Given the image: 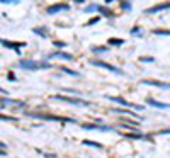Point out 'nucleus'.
<instances>
[{"label": "nucleus", "instance_id": "23", "mask_svg": "<svg viewBox=\"0 0 170 158\" xmlns=\"http://www.w3.org/2000/svg\"><path fill=\"white\" fill-rule=\"evenodd\" d=\"M99 21H101V17H99V16H95V17H92L90 21L87 22V26H94V24H97V22H99Z\"/></svg>", "mask_w": 170, "mask_h": 158}, {"label": "nucleus", "instance_id": "1", "mask_svg": "<svg viewBox=\"0 0 170 158\" xmlns=\"http://www.w3.org/2000/svg\"><path fill=\"white\" fill-rule=\"evenodd\" d=\"M19 68L24 70H41V68H53L48 61H34V60H21Z\"/></svg>", "mask_w": 170, "mask_h": 158}, {"label": "nucleus", "instance_id": "16", "mask_svg": "<svg viewBox=\"0 0 170 158\" xmlns=\"http://www.w3.org/2000/svg\"><path fill=\"white\" fill-rule=\"evenodd\" d=\"M82 145H85V146H94V148H99V150H102V145H101V143L89 141V139H84V141H82Z\"/></svg>", "mask_w": 170, "mask_h": 158}, {"label": "nucleus", "instance_id": "15", "mask_svg": "<svg viewBox=\"0 0 170 158\" xmlns=\"http://www.w3.org/2000/svg\"><path fill=\"white\" fill-rule=\"evenodd\" d=\"M97 10L101 12V14H104L106 17H112V10H109L107 7H102V5H97Z\"/></svg>", "mask_w": 170, "mask_h": 158}, {"label": "nucleus", "instance_id": "5", "mask_svg": "<svg viewBox=\"0 0 170 158\" xmlns=\"http://www.w3.org/2000/svg\"><path fill=\"white\" fill-rule=\"evenodd\" d=\"M94 66H99V68H104V70H107V72H112V73H117V75H122V72L119 68H116L114 65H111V63H106V61H102V60H92L90 61Z\"/></svg>", "mask_w": 170, "mask_h": 158}, {"label": "nucleus", "instance_id": "7", "mask_svg": "<svg viewBox=\"0 0 170 158\" xmlns=\"http://www.w3.org/2000/svg\"><path fill=\"white\" fill-rule=\"evenodd\" d=\"M167 9H170V2H162V4H157V5L146 9V10H145V14H157V12L167 10Z\"/></svg>", "mask_w": 170, "mask_h": 158}, {"label": "nucleus", "instance_id": "24", "mask_svg": "<svg viewBox=\"0 0 170 158\" xmlns=\"http://www.w3.org/2000/svg\"><path fill=\"white\" fill-rule=\"evenodd\" d=\"M114 112H122V114H129V116H134L131 111H124V109H114ZM136 117V116H134Z\"/></svg>", "mask_w": 170, "mask_h": 158}, {"label": "nucleus", "instance_id": "4", "mask_svg": "<svg viewBox=\"0 0 170 158\" xmlns=\"http://www.w3.org/2000/svg\"><path fill=\"white\" fill-rule=\"evenodd\" d=\"M107 99L112 100V102H117V104L124 105V107H129V109H134V111H143L145 107L143 105H138V104H133V102H128L126 99H122V97H112V95H107Z\"/></svg>", "mask_w": 170, "mask_h": 158}, {"label": "nucleus", "instance_id": "31", "mask_svg": "<svg viewBox=\"0 0 170 158\" xmlns=\"http://www.w3.org/2000/svg\"><path fill=\"white\" fill-rule=\"evenodd\" d=\"M0 92H2V94H4V95H7V94H9V92H7V90H4V89H2V87H0Z\"/></svg>", "mask_w": 170, "mask_h": 158}, {"label": "nucleus", "instance_id": "10", "mask_svg": "<svg viewBox=\"0 0 170 158\" xmlns=\"http://www.w3.org/2000/svg\"><path fill=\"white\" fill-rule=\"evenodd\" d=\"M141 83H145V85H153V87H158V89H170V83L158 82V80H143Z\"/></svg>", "mask_w": 170, "mask_h": 158}, {"label": "nucleus", "instance_id": "19", "mask_svg": "<svg viewBox=\"0 0 170 158\" xmlns=\"http://www.w3.org/2000/svg\"><path fill=\"white\" fill-rule=\"evenodd\" d=\"M0 121H7V122H17L16 117L12 116H5V114H0Z\"/></svg>", "mask_w": 170, "mask_h": 158}, {"label": "nucleus", "instance_id": "32", "mask_svg": "<svg viewBox=\"0 0 170 158\" xmlns=\"http://www.w3.org/2000/svg\"><path fill=\"white\" fill-rule=\"evenodd\" d=\"M111 2H112V0H106V4H111Z\"/></svg>", "mask_w": 170, "mask_h": 158}, {"label": "nucleus", "instance_id": "26", "mask_svg": "<svg viewBox=\"0 0 170 158\" xmlns=\"http://www.w3.org/2000/svg\"><path fill=\"white\" fill-rule=\"evenodd\" d=\"M92 10H97V5H94V4H92V5H89L87 9H85V12H92Z\"/></svg>", "mask_w": 170, "mask_h": 158}, {"label": "nucleus", "instance_id": "13", "mask_svg": "<svg viewBox=\"0 0 170 158\" xmlns=\"http://www.w3.org/2000/svg\"><path fill=\"white\" fill-rule=\"evenodd\" d=\"M124 138H131V139H145V134L141 133H126V134H122Z\"/></svg>", "mask_w": 170, "mask_h": 158}, {"label": "nucleus", "instance_id": "25", "mask_svg": "<svg viewBox=\"0 0 170 158\" xmlns=\"http://www.w3.org/2000/svg\"><path fill=\"white\" fill-rule=\"evenodd\" d=\"M2 4H19L21 0H0Z\"/></svg>", "mask_w": 170, "mask_h": 158}, {"label": "nucleus", "instance_id": "12", "mask_svg": "<svg viewBox=\"0 0 170 158\" xmlns=\"http://www.w3.org/2000/svg\"><path fill=\"white\" fill-rule=\"evenodd\" d=\"M49 58H61V60H73V56L72 54H68V53H63V51H58V53H51V54H48V60Z\"/></svg>", "mask_w": 170, "mask_h": 158}, {"label": "nucleus", "instance_id": "6", "mask_svg": "<svg viewBox=\"0 0 170 158\" xmlns=\"http://www.w3.org/2000/svg\"><path fill=\"white\" fill-rule=\"evenodd\" d=\"M61 10H70V5L68 4H53V5H49L46 9V14L48 16H54V14H58Z\"/></svg>", "mask_w": 170, "mask_h": 158}, {"label": "nucleus", "instance_id": "27", "mask_svg": "<svg viewBox=\"0 0 170 158\" xmlns=\"http://www.w3.org/2000/svg\"><path fill=\"white\" fill-rule=\"evenodd\" d=\"M122 9H124V10H131V5H129L128 2H122Z\"/></svg>", "mask_w": 170, "mask_h": 158}, {"label": "nucleus", "instance_id": "28", "mask_svg": "<svg viewBox=\"0 0 170 158\" xmlns=\"http://www.w3.org/2000/svg\"><path fill=\"white\" fill-rule=\"evenodd\" d=\"M7 78L10 80V82H16V77H14V73H12V72H10L9 75H7Z\"/></svg>", "mask_w": 170, "mask_h": 158}, {"label": "nucleus", "instance_id": "8", "mask_svg": "<svg viewBox=\"0 0 170 158\" xmlns=\"http://www.w3.org/2000/svg\"><path fill=\"white\" fill-rule=\"evenodd\" d=\"M82 129H97V131H112V126H104V124H82Z\"/></svg>", "mask_w": 170, "mask_h": 158}, {"label": "nucleus", "instance_id": "22", "mask_svg": "<svg viewBox=\"0 0 170 158\" xmlns=\"http://www.w3.org/2000/svg\"><path fill=\"white\" fill-rule=\"evenodd\" d=\"M139 61H141V63H153L155 60L151 58V56H141V58H139Z\"/></svg>", "mask_w": 170, "mask_h": 158}, {"label": "nucleus", "instance_id": "21", "mask_svg": "<svg viewBox=\"0 0 170 158\" xmlns=\"http://www.w3.org/2000/svg\"><path fill=\"white\" fill-rule=\"evenodd\" d=\"M92 51L94 53H106L107 48H102V46H92Z\"/></svg>", "mask_w": 170, "mask_h": 158}, {"label": "nucleus", "instance_id": "9", "mask_svg": "<svg viewBox=\"0 0 170 158\" xmlns=\"http://www.w3.org/2000/svg\"><path fill=\"white\" fill-rule=\"evenodd\" d=\"M0 44H4L5 48H10V49H16L17 54H19V48L26 46V42H10V41H7V39H0Z\"/></svg>", "mask_w": 170, "mask_h": 158}, {"label": "nucleus", "instance_id": "17", "mask_svg": "<svg viewBox=\"0 0 170 158\" xmlns=\"http://www.w3.org/2000/svg\"><path fill=\"white\" fill-rule=\"evenodd\" d=\"M155 36H170V29H155Z\"/></svg>", "mask_w": 170, "mask_h": 158}, {"label": "nucleus", "instance_id": "20", "mask_svg": "<svg viewBox=\"0 0 170 158\" xmlns=\"http://www.w3.org/2000/svg\"><path fill=\"white\" fill-rule=\"evenodd\" d=\"M61 68V72H65V73H68V75H73V77H78V72H73V70H70V68H65V66H60Z\"/></svg>", "mask_w": 170, "mask_h": 158}, {"label": "nucleus", "instance_id": "14", "mask_svg": "<svg viewBox=\"0 0 170 158\" xmlns=\"http://www.w3.org/2000/svg\"><path fill=\"white\" fill-rule=\"evenodd\" d=\"M107 42H109L111 46H122V44H124V39H119V37H111Z\"/></svg>", "mask_w": 170, "mask_h": 158}, {"label": "nucleus", "instance_id": "30", "mask_svg": "<svg viewBox=\"0 0 170 158\" xmlns=\"http://www.w3.org/2000/svg\"><path fill=\"white\" fill-rule=\"evenodd\" d=\"M54 46H56V48H63V46H66V44H65V42H58V41H54Z\"/></svg>", "mask_w": 170, "mask_h": 158}, {"label": "nucleus", "instance_id": "11", "mask_svg": "<svg viewBox=\"0 0 170 158\" xmlns=\"http://www.w3.org/2000/svg\"><path fill=\"white\" fill-rule=\"evenodd\" d=\"M146 104H148V105H153V107H157V109H170L169 104H165V102H158V100L151 99V97H148V99H146Z\"/></svg>", "mask_w": 170, "mask_h": 158}, {"label": "nucleus", "instance_id": "3", "mask_svg": "<svg viewBox=\"0 0 170 158\" xmlns=\"http://www.w3.org/2000/svg\"><path fill=\"white\" fill-rule=\"evenodd\" d=\"M54 100H63V102H68L72 105H80V107H87L90 105L87 100H82V99H75V97H65V95H53Z\"/></svg>", "mask_w": 170, "mask_h": 158}, {"label": "nucleus", "instance_id": "29", "mask_svg": "<svg viewBox=\"0 0 170 158\" xmlns=\"http://www.w3.org/2000/svg\"><path fill=\"white\" fill-rule=\"evenodd\" d=\"M158 134H163V136L167 134V136H169V134H170V129H162V131H160Z\"/></svg>", "mask_w": 170, "mask_h": 158}, {"label": "nucleus", "instance_id": "18", "mask_svg": "<svg viewBox=\"0 0 170 158\" xmlns=\"http://www.w3.org/2000/svg\"><path fill=\"white\" fill-rule=\"evenodd\" d=\"M32 32L37 34V36H41V37H48V31H46V29H37V27H34Z\"/></svg>", "mask_w": 170, "mask_h": 158}, {"label": "nucleus", "instance_id": "2", "mask_svg": "<svg viewBox=\"0 0 170 158\" xmlns=\"http://www.w3.org/2000/svg\"><path fill=\"white\" fill-rule=\"evenodd\" d=\"M26 114L27 116H31V117L42 119V121H56V122H66V124H73V122H77L75 119L63 117V116H49V114H36V112H26Z\"/></svg>", "mask_w": 170, "mask_h": 158}]
</instances>
